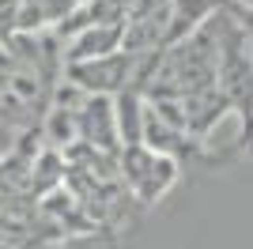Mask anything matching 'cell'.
Returning <instances> with one entry per match:
<instances>
[{"instance_id":"1","label":"cell","mask_w":253,"mask_h":249,"mask_svg":"<svg viewBox=\"0 0 253 249\" xmlns=\"http://www.w3.org/2000/svg\"><path fill=\"white\" fill-rule=\"evenodd\" d=\"M117 174L128 185V193L140 200V204H159L170 189L178 185L181 177V163L170 155H155L148 147H121L117 151Z\"/></svg>"},{"instance_id":"2","label":"cell","mask_w":253,"mask_h":249,"mask_svg":"<svg viewBox=\"0 0 253 249\" xmlns=\"http://www.w3.org/2000/svg\"><path fill=\"white\" fill-rule=\"evenodd\" d=\"M132 72H136V53L117 49L95 57V61H72L64 64V80H72L84 94H117L132 87Z\"/></svg>"},{"instance_id":"3","label":"cell","mask_w":253,"mask_h":249,"mask_svg":"<svg viewBox=\"0 0 253 249\" xmlns=\"http://www.w3.org/2000/svg\"><path fill=\"white\" fill-rule=\"evenodd\" d=\"M76 140L87 144L91 151H102V155L121 151L117 124H114V94H87L80 102V110H76Z\"/></svg>"},{"instance_id":"4","label":"cell","mask_w":253,"mask_h":249,"mask_svg":"<svg viewBox=\"0 0 253 249\" xmlns=\"http://www.w3.org/2000/svg\"><path fill=\"white\" fill-rule=\"evenodd\" d=\"M121 34H125V19H95V23H87L84 31L64 45V64L95 61V57H106V53H117L121 49Z\"/></svg>"},{"instance_id":"5","label":"cell","mask_w":253,"mask_h":249,"mask_svg":"<svg viewBox=\"0 0 253 249\" xmlns=\"http://www.w3.org/2000/svg\"><path fill=\"white\" fill-rule=\"evenodd\" d=\"M144 110H148V98H144L140 91H117L114 94V124H117V140H121V147L140 144Z\"/></svg>"},{"instance_id":"6","label":"cell","mask_w":253,"mask_h":249,"mask_svg":"<svg viewBox=\"0 0 253 249\" xmlns=\"http://www.w3.org/2000/svg\"><path fill=\"white\" fill-rule=\"evenodd\" d=\"M45 132H49V140L57 147H72L76 144V114H72V110H57V106H49Z\"/></svg>"}]
</instances>
